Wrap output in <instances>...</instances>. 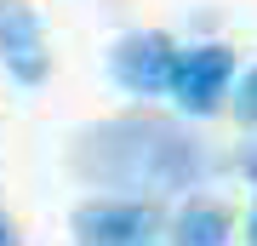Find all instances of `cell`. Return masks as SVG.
Returning a JSON list of instances; mask_svg holds the SVG:
<instances>
[{"mask_svg":"<svg viewBox=\"0 0 257 246\" xmlns=\"http://www.w3.org/2000/svg\"><path fill=\"white\" fill-rule=\"evenodd\" d=\"M80 172H97L120 189H183L200 178V155L166 120H114L80 137Z\"/></svg>","mask_w":257,"mask_h":246,"instance_id":"1","label":"cell"},{"mask_svg":"<svg viewBox=\"0 0 257 246\" xmlns=\"http://www.w3.org/2000/svg\"><path fill=\"white\" fill-rule=\"evenodd\" d=\"M160 235V206L149 201H86L74 206V246H138Z\"/></svg>","mask_w":257,"mask_h":246,"instance_id":"2","label":"cell"},{"mask_svg":"<svg viewBox=\"0 0 257 246\" xmlns=\"http://www.w3.org/2000/svg\"><path fill=\"white\" fill-rule=\"evenodd\" d=\"M229 74H234V52L229 46H194V52H177L166 92L189 115H211L223 103V92H229Z\"/></svg>","mask_w":257,"mask_h":246,"instance_id":"3","label":"cell"},{"mask_svg":"<svg viewBox=\"0 0 257 246\" xmlns=\"http://www.w3.org/2000/svg\"><path fill=\"white\" fill-rule=\"evenodd\" d=\"M114 80L132 92V98H155V92H166V80H172V63H177V46L172 35H160V29H138V35H126L114 46Z\"/></svg>","mask_w":257,"mask_h":246,"instance_id":"4","label":"cell"},{"mask_svg":"<svg viewBox=\"0 0 257 246\" xmlns=\"http://www.w3.org/2000/svg\"><path fill=\"white\" fill-rule=\"evenodd\" d=\"M0 57H6V69L18 74L23 86L46 80L52 52H46V29H40L29 0H0Z\"/></svg>","mask_w":257,"mask_h":246,"instance_id":"5","label":"cell"},{"mask_svg":"<svg viewBox=\"0 0 257 246\" xmlns=\"http://www.w3.org/2000/svg\"><path fill=\"white\" fill-rule=\"evenodd\" d=\"M229 212L211 201H189L172 223V246H229Z\"/></svg>","mask_w":257,"mask_h":246,"instance_id":"6","label":"cell"},{"mask_svg":"<svg viewBox=\"0 0 257 246\" xmlns=\"http://www.w3.org/2000/svg\"><path fill=\"white\" fill-rule=\"evenodd\" d=\"M234 115H240V120H251V126H257V69H251L246 80H240V92H234Z\"/></svg>","mask_w":257,"mask_h":246,"instance_id":"7","label":"cell"},{"mask_svg":"<svg viewBox=\"0 0 257 246\" xmlns=\"http://www.w3.org/2000/svg\"><path fill=\"white\" fill-rule=\"evenodd\" d=\"M0 246H18V229H12V218L0 212Z\"/></svg>","mask_w":257,"mask_h":246,"instance_id":"8","label":"cell"},{"mask_svg":"<svg viewBox=\"0 0 257 246\" xmlns=\"http://www.w3.org/2000/svg\"><path fill=\"white\" fill-rule=\"evenodd\" d=\"M246 178H251V183H257V143H251V149H246Z\"/></svg>","mask_w":257,"mask_h":246,"instance_id":"9","label":"cell"},{"mask_svg":"<svg viewBox=\"0 0 257 246\" xmlns=\"http://www.w3.org/2000/svg\"><path fill=\"white\" fill-rule=\"evenodd\" d=\"M251 246H257V212H251Z\"/></svg>","mask_w":257,"mask_h":246,"instance_id":"10","label":"cell"},{"mask_svg":"<svg viewBox=\"0 0 257 246\" xmlns=\"http://www.w3.org/2000/svg\"><path fill=\"white\" fill-rule=\"evenodd\" d=\"M138 246H155V240H138Z\"/></svg>","mask_w":257,"mask_h":246,"instance_id":"11","label":"cell"}]
</instances>
